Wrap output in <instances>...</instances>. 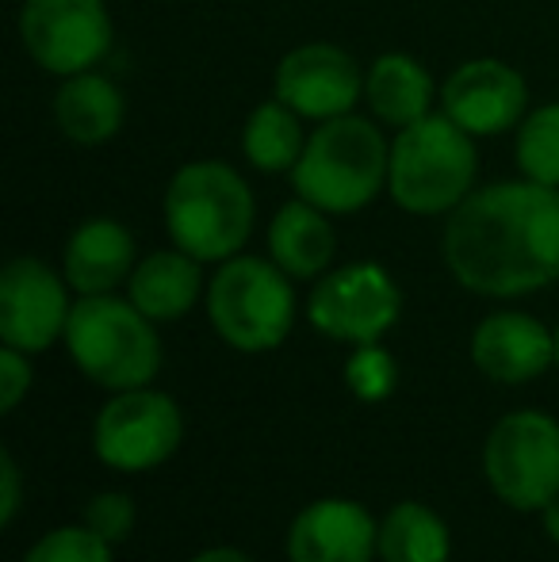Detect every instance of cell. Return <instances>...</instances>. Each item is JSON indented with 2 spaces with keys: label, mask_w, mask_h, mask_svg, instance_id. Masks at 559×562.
Listing matches in <instances>:
<instances>
[{
  "label": "cell",
  "mask_w": 559,
  "mask_h": 562,
  "mask_svg": "<svg viewBox=\"0 0 559 562\" xmlns=\"http://www.w3.org/2000/svg\"><path fill=\"white\" fill-rule=\"evenodd\" d=\"M203 306H208L211 329L234 352H272L295 326V280L272 257L238 252L215 268Z\"/></svg>",
  "instance_id": "obj_6"
},
{
  "label": "cell",
  "mask_w": 559,
  "mask_h": 562,
  "mask_svg": "<svg viewBox=\"0 0 559 562\" xmlns=\"http://www.w3.org/2000/svg\"><path fill=\"white\" fill-rule=\"evenodd\" d=\"M540 517V528H545V536L559 548V497H552V502L545 505V509L537 513Z\"/></svg>",
  "instance_id": "obj_29"
},
{
  "label": "cell",
  "mask_w": 559,
  "mask_h": 562,
  "mask_svg": "<svg viewBox=\"0 0 559 562\" xmlns=\"http://www.w3.org/2000/svg\"><path fill=\"white\" fill-rule=\"evenodd\" d=\"M203 295H208L203 260H195L192 252L177 249V245L138 257L135 272L127 280V299L157 326L192 314Z\"/></svg>",
  "instance_id": "obj_17"
},
{
  "label": "cell",
  "mask_w": 559,
  "mask_h": 562,
  "mask_svg": "<svg viewBox=\"0 0 559 562\" xmlns=\"http://www.w3.org/2000/svg\"><path fill=\"white\" fill-rule=\"evenodd\" d=\"M192 562H254V559L238 548H208V551H200Z\"/></svg>",
  "instance_id": "obj_30"
},
{
  "label": "cell",
  "mask_w": 559,
  "mask_h": 562,
  "mask_svg": "<svg viewBox=\"0 0 559 562\" xmlns=\"http://www.w3.org/2000/svg\"><path fill=\"white\" fill-rule=\"evenodd\" d=\"M471 363L502 386H522L556 368V329L537 314L494 311L471 334Z\"/></svg>",
  "instance_id": "obj_15"
},
{
  "label": "cell",
  "mask_w": 559,
  "mask_h": 562,
  "mask_svg": "<svg viewBox=\"0 0 559 562\" xmlns=\"http://www.w3.org/2000/svg\"><path fill=\"white\" fill-rule=\"evenodd\" d=\"M31 383H35L31 356L20 352V348H12V345L0 348V409H4V414H12V409L27 398Z\"/></svg>",
  "instance_id": "obj_27"
},
{
  "label": "cell",
  "mask_w": 559,
  "mask_h": 562,
  "mask_svg": "<svg viewBox=\"0 0 559 562\" xmlns=\"http://www.w3.org/2000/svg\"><path fill=\"white\" fill-rule=\"evenodd\" d=\"M483 479L502 505L540 513L559 497V422L545 409L499 417L483 445Z\"/></svg>",
  "instance_id": "obj_7"
},
{
  "label": "cell",
  "mask_w": 559,
  "mask_h": 562,
  "mask_svg": "<svg viewBox=\"0 0 559 562\" xmlns=\"http://www.w3.org/2000/svg\"><path fill=\"white\" fill-rule=\"evenodd\" d=\"M81 525L92 528V532L112 543V548H120V543H127V536L135 532V502H131V494H123V490H104V494L85 502Z\"/></svg>",
  "instance_id": "obj_26"
},
{
  "label": "cell",
  "mask_w": 559,
  "mask_h": 562,
  "mask_svg": "<svg viewBox=\"0 0 559 562\" xmlns=\"http://www.w3.org/2000/svg\"><path fill=\"white\" fill-rule=\"evenodd\" d=\"M440 257L463 291L522 299L559 280V188L537 180L483 184L445 218Z\"/></svg>",
  "instance_id": "obj_1"
},
{
  "label": "cell",
  "mask_w": 559,
  "mask_h": 562,
  "mask_svg": "<svg viewBox=\"0 0 559 562\" xmlns=\"http://www.w3.org/2000/svg\"><path fill=\"white\" fill-rule=\"evenodd\" d=\"M138 265L135 234L112 215L85 218L62 249V276L74 295H115Z\"/></svg>",
  "instance_id": "obj_16"
},
{
  "label": "cell",
  "mask_w": 559,
  "mask_h": 562,
  "mask_svg": "<svg viewBox=\"0 0 559 562\" xmlns=\"http://www.w3.org/2000/svg\"><path fill=\"white\" fill-rule=\"evenodd\" d=\"M272 97L306 123H326L365 104V66L337 43L291 46L272 74Z\"/></svg>",
  "instance_id": "obj_12"
},
{
  "label": "cell",
  "mask_w": 559,
  "mask_h": 562,
  "mask_svg": "<svg viewBox=\"0 0 559 562\" xmlns=\"http://www.w3.org/2000/svg\"><path fill=\"white\" fill-rule=\"evenodd\" d=\"M69 280L38 257H12L0 272V345L38 356L66 340Z\"/></svg>",
  "instance_id": "obj_11"
},
{
  "label": "cell",
  "mask_w": 559,
  "mask_h": 562,
  "mask_svg": "<svg viewBox=\"0 0 559 562\" xmlns=\"http://www.w3.org/2000/svg\"><path fill=\"white\" fill-rule=\"evenodd\" d=\"M265 245L291 280H318L334 268L337 257L334 215L295 195L272 215L269 229H265Z\"/></svg>",
  "instance_id": "obj_20"
},
{
  "label": "cell",
  "mask_w": 559,
  "mask_h": 562,
  "mask_svg": "<svg viewBox=\"0 0 559 562\" xmlns=\"http://www.w3.org/2000/svg\"><path fill=\"white\" fill-rule=\"evenodd\" d=\"M403 318V291L395 276L376 260L329 268L306 295V322L314 334L337 345H376Z\"/></svg>",
  "instance_id": "obj_8"
},
{
  "label": "cell",
  "mask_w": 559,
  "mask_h": 562,
  "mask_svg": "<svg viewBox=\"0 0 559 562\" xmlns=\"http://www.w3.org/2000/svg\"><path fill=\"white\" fill-rule=\"evenodd\" d=\"M15 31L27 58L58 81L97 69L115 43L108 0H23Z\"/></svg>",
  "instance_id": "obj_10"
},
{
  "label": "cell",
  "mask_w": 559,
  "mask_h": 562,
  "mask_svg": "<svg viewBox=\"0 0 559 562\" xmlns=\"http://www.w3.org/2000/svg\"><path fill=\"white\" fill-rule=\"evenodd\" d=\"M437 100H440V85L433 81L425 61H418L414 54L388 50L368 61L365 104H368V115L380 126L403 131V126L429 115Z\"/></svg>",
  "instance_id": "obj_18"
},
{
  "label": "cell",
  "mask_w": 559,
  "mask_h": 562,
  "mask_svg": "<svg viewBox=\"0 0 559 562\" xmlns=\"http://www.w3.org/2000/svg\"><path fill=\"white\" fill-rule=\"evenodd\" d=\"M380 562H452V532L425 502H395L380 520Z\"/></svg>",
  "instance_id": "obj_22"
},
{
  "label": "cell",
  "mask_w": 559,
  "mask_h": 562,
  "mask_svg": "<svg viewBox=\"0 0 559 562\" xmlns=\"http://www.w3.org/2000/svg\"><path fill=\"white\" fill-rule=\"evenodd\" d=\"M391 142L372 115H337L311 126V138L291 169V192L326 215H360L388 192Z\"/></svg>",
  "instance_id": "obj_3"
},
{
  "label": "cell",
  "mask_w": 559,
  "mask_h": 562,
  "mask_svg": "<svg viewBox=\"0 0 559 562\" xmlns=\"http://www.w3.org/2000/svg\"><path fill=\"white\" fill-rule=\"evenodd\" d=\"M20 502H23V474H20V463H15L12 451H0V525H12L15 513H20Z\"/></svg>",
  "instance_id": "obj_28"
},
{
  "label": "cell",
  "mask_w": 559,
  "mask_h": 562,
  "mask_svg": "<svg viewBox=\"0 0 559 562\" xmlns=\"http://www.w3.org/2000/svg\"><path fill=\"white\" fill-rule=\"evenodd\" d=\"M517 177L559 188V100L529 108L514 131Z\"/></svg>",
  "instance_id": "obj_23"
},
{
  "label": "cell",
  "mask_w": 559,
  "mask_h": 562,
  "mask_svg": "<svg viewBox=\"0 0 559 562\" xmlns=\"http://www.w3.org/2000/svg\"><path fill=\"white\" fill-rule=\"evenodd\" d=\"M66 348L77 371L108 394L149 386L161 371L157 322L123 295H77Z\"/></svg>",
  "instance_id": "obj_5"
},
{
  "label": "cell",
  "mask_w": 559,
  "mask_h": 562,
  "mask_svg": "<svg viewBox=\"0 0 559 562\" xmlns=\"http://www.w3.org/2000/svg\"><path fill=\"white\" fill-rule=\"evenodd\" d=\"M556 371H559V326H556Z\"/></svg>",
  "instance_id": "obj_31"
},
{
  "label": "cell",
  "mask_w": 559,
  "mask_h": 562,
  "mask_svg": "<svg viewBox=\"0 0 559 562\" xmlns=\"http://www.w3.org/2000/svg\"><path fill=\"white\" fill-rule=\"evenodd\" d=\"M380 520L353 497H318L288 528V562H376Z\"/></svg>",
  "instance_id": "obj_14"
},
{
  "label": "cell",
  "mask_w": 559,
  "mask_h": 562,
  "mask_svg": "<svg viewBox=\"0 0 559 562\" xmlns=\"http://www.w3.org/2000/svg\"><path fill=\"white\" fill-rule=\"evenodd\" d=\"M437 104L471 138H499L529 115V81L502 58H468L440 81Z\"/></svg>",
  "instance_id": "obj_13"
},
{
  "label": "cell",
  "mask_w": 559,
  "mask_h": 562,
  "mask_svg": "<svg viewBox=\"0 0 559 562\" xmlns=\"http://www.w3.org/2000/svg\"><path fill=\"white\" fill-rule=\"evenodd\" d=\"M479 138L429 112L391 138L388 195L414 218H448L479 188Z\"/></svg>",
  "instance_id": "obj_4"
},
{
  "label": "cell",
  "mask_w": 559,
  "mask_h": 562,
  "mask_svg": "<svg viewBox=\"0 0 559 562\" xmlns=\"http://www.w3.org/2000/svg\"><path fill=\"white\" fill-rule=\"evenodd\" d=\"M23 562H115V548L85 525L51 528L31 543Z\"/></svg>",
  "instance_id": "obj_25"
},
{
  "label": "cell",
  "mask_w": 559,
  "mask_h": 562,
  "mask_svg": "<svg viewBox=\"0 0 559 562\" xmlns=\"http://www.w3.org/2000/svg\"><path fill=\"white\" fill-rule=\"evenodd\" d=\"M303 123L306 119L291 112L283 100H261L249 112L246 126H242V154H246V161L257 172H265V177H280V172L291 177V169H295L306 149V138H311V131Z\"/></svg>",
  "instance_id": "obj_21"
},
{
  "label": "cell",
  "mask_w": 559,
  "mask_h": 562,
  "mask_svg": "<svg viewBox=\"0 0 559 562\" xmlns=\"http://www.w3.org/2000/svg\"><path fill=\"white\" fill-rule=\"evenodd\" d=\"M345 386L357 402H388L399 386V363L388 348L376 340V345H357L353 356L345 360Z\"/></svg>",
  "instance_id": "obj_24"
},
{
  "label": "cell",
  "mask_w": 559,
  "mask_h": 562,
  "mask_svg": "<svg viewBox=\"0 0 559 562\" xmlns=\"http://www.w3.org/2000/svg\"><path fill=\"white\" fill-rule=\"evenodd\" d=\"M185 445V409L154 386L120 391L104 402L92 425V451L104 467L142 474L169 463Z\"/></svg>",
  "instance_id": "obj_9"
},
{
  "label": "cell",
  "mask_w": 559,
  "mask_h": 562,
  "mask_svg": "<svg viewBox=\"0 0 559 562\" xmlns=\"http://www.w3.org/2000/svg\"><path fill=\"white\" fill-rule=\"evenodd\" d=\"M161 215L177 249L192 252L203 265H223L246 252L257 223V200L234 165L195 157L169 177Z\"/></svg>",
  "instance_id": "obj_2"
},
{
  "label": "cell",
  "mask_w": 559,
  "mask_h": 562,
  "mask_svg": "<svg viewBox=\"0 0 559 562\" xmlns=\"http://www.w3.org/2000/svg\"><path fill=\"white\" fill-rule=\"evenodd\" d=\"M51 115L62 138H69L74 146H104L123 131L127 100L108 74L85 69V74L62 77L51 100Z\"/></svg>",
  "instance_id": "obj_19"
}]
</instances>
